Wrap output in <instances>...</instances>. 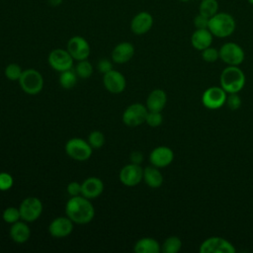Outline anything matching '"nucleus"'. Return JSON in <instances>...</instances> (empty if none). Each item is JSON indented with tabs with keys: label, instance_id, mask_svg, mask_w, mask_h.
Returning a JSON list of instances; mask_svg holds the SVG:
<instances>
[{
	"label": "nucleus",
	"instance_id": "1",
	"mask_svg": "<svg viewBox=\"0 0 253 253\" xmlns=\"http://www.w3.org/2000/svg\"><path fill=\"white\" fill-rule=\"evenodd\" d=\"M65 213L75 224H87L94 218L95 209L91 200L79 195L71 197L67 201Z\"/></svg>",
	"mask_w": 253,
	"mask_h": 253
},
{
	"label": "nucleus",
	"instance_id": "2",
	"mask_svg": "<svg viewBox=\"0 0 253 253\" xmlns=\"http://www.w3.org/2000/svg\"><path fill=\"white\" fill-rule=\"evenodd\" d=\"M245 82V74L238 66L227 65V67H225L220 73V87L227 94L240 92L244 88Z\"/></svg>",
	"mask_w": 253,
	"mask_h": 253
},
{
	"label": "nucleus",
	"instance_id": "3",
	"mask_svg": "<svg viewBox=\"0 0 253 253\" xmlns=\"http://www.w3.org/2000/svg\"><path fill=\"white\" fill-rule=\"evenodd\" d=\"M235 20L234 18L225 12L216 13L209 20L208 29L216 38H227L235 31Z\"/></svg>",
	"mask_w": 253,
	"mask_h": 253
},
{
	"label": "nucleus",
	"instance_id": "4",
	"mask_svg": "<svg viewBox=\"0 0 253 253\" xmlns=\"http://www.w3.org/2000/svg\"><path fill=\"white\" fill-rule=\"evenodd\" d=\"M19 84L21 89L28 95H37L43 88V77L40 71L29 68L23 71Z\"/></svg>",
	"mask_w": 253,
	"mask_h": 253
},
{
	"label": "nucleus",
	"instance_id": "5",
	"mask_svg": "<svg viewBox=\"0 0 253 253\" xmlns=\"http://www.w3.org/2000/svg\"><path fill=\"white\" fill-rule=\"evenodd\" d=\"M93 147L88 141L80 138L73 137L66 141L64 150L66 154L76 161H86L88 160L93 152Z\"/></svg>",
	"mask_w": 253,
	"mask_h": 253
},
{
	"label": "nucleus",
	"instance_id": "6",
	"mask_svg": "<svg viewBox=\"0 0 253 253\" xmlns=\"http://www.w3.org/2000/svg\"><path fill=\"white\" fill-rule=\"evenodd\" d=\"M219 58L226 65L239 66L245 58V52L243 48L235 42H225L218 49Z\"/></svg>",
	"mask_w": 253,
	"mask_h": 253
},
{
	"label": "nucleus",
	"instance_id": "7",
	"mask_svg": "<svg viewBox=\"0 0 253 253\" xmlns=\"http://www.w3.org/2000/svg\"><path fill=\"white\" fill-rule=\"evenodd\" d=\"M148 110L141 103H133L129 105L123 113L122 120L124 124L129 127H135L145 123Z\"/></svg>",
	"mask_w": 253,
	"mask_h": 253
},
{
	"label": "nucleus",
	"instance_id": "8",
	"mask_svg": "<svg viewBox=\"0 0 253 253\" xmlns=\"http://www.w3.org/2000/svg\"><path fill=\"white\" fill-rule=\"evenodd\" d=\"M201 253H235L236 249L231 242L219 236L205 239L199 248Z\"/></svg>",
	"mask_w": 253,
	"mask_h": 253
},
{
	"label": "nucleus",
	"instance_id": "9",
	"mask_svg": "<svg viewBox=\"0 0 253 253\" xmlns=\"http://www.w3.org/2000/svg\"><path fill=\"white\" fill-rule=\"evenodd\" d=\"M42 203L39 198L28 197L24 199L19 207L21 219L27 222L36 221L42 212Z\"/></svg>",
	"mask_w": 253,
	"mask_h": 253
},
{
	"label": "nucleus",
	"instance_id": "10",
	"mask_svg": "<svg viewBox=\"0 0 253 253\" xmlns=\"http://www.w3.org/2000/svg\"><path fill=\"white\" fill-rule=\"evenodd\" d=\"M47 62L52 69L60 73L65 70L72 69L74 59L67 49L55 48L48 53Z\"/></svg>",
	"mask_w": 253,
	"mask_h": 253
},
{
	"label": "nucleus",
	"instance_id": "11",
	"mask_svg": "<svg viewBox=\"0 0 253 253\" xmlns=\"http://www.w3.org/2000/svg\"><path fill=\"white\" fill-rule=\"evenodd\" d=\"M227 93L219 86L206 89L202 95V104L209 110H216L225 105Z\"/></svg>",
	"mask_w": 253,
	"mask_h": 253
},
{
	"label": "nucleus",
	"instance_id": "12",
	"mask_svg": "<svg viewBox=\"0 0 253 253\" xmlns=\"http://www.w3.org/2000/svg\"><path fill=\"white\" fill-rule=\"evenodd\" d=\"M66 47L73 59L77 61L87 59L91 53L89 42L81 36H74L70 38L67 42Z\"/></svg>",
	"mask_w": 253,
	"mask_h": 253
},
{
	"label": "nucleus",
	"instance_id": "13",
	"mask_svg": "<svg viewBox=\"0 0 253 253\" xmlns=\"http://www.w3.org/2000/svg\"><path fill=\"white\" fill-rule=\"evenodd\" d=\"M119 179L123 185L126 187H134L143 179V169L138 164H126L121 169Z\"/></svg>",
	"mask_w": 253,
	"mask_h": 253
},
{
	"label": "nucleus",
	"instance_id": "14",
	"mask_svg": "<svg viewBox=\"0 0 253 253\" xmlns=\"http://www.w3.org/2000/svg\"><path fill=\"white\" fill-rule=\"evenodd\" d=\"M103 84L106 90H108L110 93L120 94L126 89V81L123 73L113 69L104 74Z\"/></svg>",
	"mask_w": 253,
	"mask_h": 253
},
{
	"label": "nucleus",
	"instance_id": "15",
	"mask_svg": "<svg viewBox=\"0 0 253 253\" xmlns=\"http://www.w3.org/2000/svg\"><path fill=\"white\" fill-rule=\"evenodd\" d=\"M174 160V152L168 146H157L153 148L149 154V162L157 168L169 166Z\"/></svg>",
	"mask_w": 253,
	"mask_h": 253
},
{
	"label": "nucleus",
	"instance_id": "16",
	"mask_svg": "<svg viewBox=\"0 0 253 253\" xmlns=\"http://www.w3.org/2000/svg\"><path fill=\"white\" fill-rule=\"evenodd\" d=\"M74 222L66 215L51 220L48 225V232L54 238H63L73 231Z\"/></svg>",
	"mask_w": 253,
	"mask_h": 253
},
{
	"label": "nucleus",
	"instance_id": "17",
	"mask_svg": "<svg viewBox=\"0 0 253 253\" xmlns=\"http://www.w3.org/2000/svg\"><path fill=\"white\" fill-rule=\"evenodd\" d=\"M153 25V18L148 12L142 11L137 13L130 22V30L133 34L141 36L149 32Z\"/></svg>",
	"mask_w": 253,
	"mask_h": 253
},
{
	"label": "nucleus",
	"instance_id": "18",
	"mask_svg": "<svg viewBox=\"0 0 253 253\" xmlns=\"http://www.w3.org/2000/svg\"><path fill=\"white\" fill-rule=\"evenodd\" d=\"M104 191V183L97 177H89L81 184V195L89 200L98 198Z\"/></svg>",
	"mask_w": 253,
	"mask_h": 253
},
{
	"label": "nucleus",
	"instance_id": "19",
	"mask_svg": "<svg viewBox=\"0 0 253 253\" xmlns=\"http://www.w3.org/2000/svg\"><path fill=\"white\" fill-rule=\"evenodd\" d=\"M134 54V46L128 42L118 43L112 51V60L115 63L123 64L129 61Z\"/></svg>",
	"mask_w": 253,
	"mask_h": 253
},
{
	"label": "nucleus",
	"instance_id": "20",
	"mask_svg": "<svg viewBox=\"0 0 253 253\" xmlns=\"http://www.w3.org/2000/svg\"><path fill=\"white\" fill-rule=\"evenodd\" d=\"M167 104V94L162 89L152 90L146 98V108L148 111L161 112Z\"/></svg>",
	"mask_w": 253,
	"mask_h": 253
},
{
	"label": "nucleus",
	"instance_id": "21",
	"mask_svg": "<svg viewBox=\"0 0 253 253\" xmlns=\"http://www.w3.org/2000/svg\"><path fill=\"white\" fill-rule=\"evenodd\" d=\"M212 39L213 36L209 29H196L192 34L191 43L195 49L202 51L211 45Z\"/></svg>",
	"mask_w": 253,
	"mask_h": 253
},
{
	"label": "nucleus",
	"instance_id": "22",
	"mask_svg": "<svg viewBox=\"0 0 253 253\" xmlns=\"http://www.w3.org/2000/svg\"><path fill=\"white\" fill-rule=\"evenodd\" d=\"M10 237L13 241L16 243H25L29 240L31 236V229L27 223V221H20L11 224L10 230H9Z\"/></svg>",
	"mask_w": 253,
	"mask_h": 253
},
{
	"label": "nucleus",
	"instance_id": "23",
	"mask_svg": "<svg viewBox=\"0 0 253 253\" xmlns=\"http://www.w3.org/2000/svg\"><path fill=\"white\" fill-rule=\"evenodd\" d=\"M133 250L135 253H159L161 245L154 238L143 237L135 242Z\"/></svg>",
	"mask_w": 253,
	"mask_h": 253
},
{
	"label": "nucleus",
	"instance_id": "24",
	"mask_svg": "<svg viewBox=\"0 0 253 253\" xmlns=\"http://www.w3.org/2000/svg\"><path fill=\"white\" fill-rule=\"evenodd\" d=\"M143 180L145 184L153 189L159 188L163 184V176L159 168L151 165L143 169Z\"/></svg>",
	"mask_w": 253,
	"mask_h": 253
},
{
	"label": "nucleus",
	"instance_id": "25",
	"mask_svg": "<svg viewBox=\"0 0 253 253\" xmlns=\"http://www.w3.org/2000/svg\"><path fill=\"white\" fill-rule=\"evenodd\" d=\"M77 74L74 71V69H69V70H65L60 72L59 74V84L63 89L69 90L72 89L76 83H77Z\"/></svg>",
	"mask_w": 253,
	"mask_h": 253
},
{
	"label": "nucleus",
	"instance_id": "26",
	"mask_svg": "<svg viewBox=\"0 0 253 253\" xmlns=\"http://www.w3.org/2000/svg\"><path fill=\"white\" fill-rule=\"evenodd\" d=\"M182 248V240L178 236L167 237L161 245L163 253H178Z\"/></svg>",
	"mask_w": 253,
	"mask_h": 253
},
{
	"label": "nucleus",
	"instance_id": "27",
	"mask_svg": "<svg viewBox=\"0 0 253 253\" xmlns=\"http://www.w3.org/2000/svg\"><path fill=\"white\" fill-rule=\"evenodd\" d=\"M218 11V3L216 0H202L199 7V13L211 18L215 15Z\"/></svg>",
	"mask_w": 253,
	"mask_h": 253
},
{
	"label": "nucleus",
	"instance_id": "28",
	"mask_svg": "<svg viewBox=\"0 0 253 253\" xmlns=\"http://www.w3.org/2000/svg\"><path fill=\"white\" fill-rule=\"evenodd\" d=\"M74 71L76 72V74H77V76L79 78L87 79L93 73V66H92V64L87 59L80 60L76 64V66L74 68Z\"/></svg>",
	"mask_w": 253,
	"mask_h": 253
},
{
	"label": "nucleus",
	"instance_id": "29",
	"mask_svg": "<svg viewBox=\"0 0 253 253\" xmlns=\"http://www.w3.org/2000/svg\"><path fill=\"white\" fill-rule=\"evenodd\" d=\"M22 67L17 63H9L5 68V76L10 81H19L22 73H23Z\"/></svg>",
	"mask_w": 253,
	"mask_h": 253
},
{
	"label": "nucleus",
	"instance_id": "30",
	"mask_svg": "<svg viewBox=\"0 0 253 253\" xmlns=\"http://www.w3.org/2000/svg\"><path fill=\"white\" fill-rule=\"evenodd\" d=\"M2 218L4 219L5 222L9 224H13L20 220L21 214H20V210L15 208V207H9L4 210L2 213Z\"/></svg>",
	"mask_w": 253,
	"mask_h": 253
},
{
	"label": "nucleus",
	"instance_id": "31",
	"mask_svg": "<svg viewBox=\"0 0 253 253\" xmlns=\"http://www.w3.org/2000/svg\"><path fill=\"white\" fill-rule=\"evenodd\" d=\"M105 135L100 130H94L88 135V142L93 148H101L105 144Z\"/></svg>",
	"mask_w": 253,
	"mask_h": 253
},
{
	"label": "nucleus",
	"instance_id": "32",
	"mask_svg": "<svg viewBox=\"0 0 253 253\" xmlns=\"http://www.w3.org/2000/svg\"><path fill=\"white\" fill-rule=\"evenodd\" d=\"M163 122V116L161 112H152L148 111L145 123L151 126V127H157L159 126Z\"/></svg>",
	"mask_w": 253,
	"mask_h": 253
},
{
	"label": "nucleus",
	"instance_id": "33",
	"mask_svg": "<svg viewBox=\"0 0 253 253\" xmlns=\"http://www.w3.org/2000/svg\"><path fill=\"white\" fill-rule=\"evenodd\" d=\"M202 58L206 62L212 63V62H215L219 58V52L216 48L209 46L206 49L202 50Z\"/></svg>",
	"mask_w": 253,
	"mask_h": 253
},
{
	"label": "nucleus",
	"instance_id": "34",
	"mask_svg": "<svg viewBox=\"0 0 253 253\" xmlns=\"http://www.w3.org/2000/svg\"><path fill=\"white\" fill-rule=\"evenodd\" d=\"M241 103H242L241 102V98L239 97L238 93H230L226 97L225 105L231 111L238 110L240 108V106H241Z\"/></svg>",
	"mask_w": 253,
	"mask_h": 253
},
{
	"label": "nucleus",
	"instance_id": "35",
	"mask_svg": "<svg viewBox=\"0 0 253 253\" xmlns=\"http://www.w3.org/2000/svg\"><path fill=\"white\" fill-rule=\"evenodd\" d=\"M14 179L7 172H0V191H7L12 188Z\"/></svg>",
	"mask_w": 253,
	"mask_h": 253
},
{
	"label": "nucleus",
	"instance_id": "36",
	"mask_svg": "<svg viewBox=\"0 0 253 253\" xmlns=\"http://www.w3.org/2000/svg\"><path fill=\"white\" fill-rule=\"evenodd\" d=\"M97 69H98L101 73L105 74V73H107V72H109V71H111V70L114 69L113 62H112L111 60L107 59V58H103V59H101V60L98 61Z\"/></svg>",
	"mask_w": 253,
	"mask_h": 253
},
{
	"label": "nucleus",
	"instance_id": "37",
	"mask_svg": "<svg viewBox=\"0 0 253 253\" xmlns=\"http://www.w3.org/2000/svg\"><path fill=\"white\" fill-rule=\"evenodd\" d=\"M209 18L199 13L194 19V26L196 29H208L209 27Z\"/></svg>",
	"mask_w": 253,
	"mask_h": 253
},
{
	"label": "nucleus",
	"instance_id": "38",
	"mask_svg": "<svg viewBox=\"0 0 253 253\" xmlns=\"http://www.w3.org/2000/svg\"><path fill=\"white\" fill-rule=\"evenodd\" d=\"M66 191H67V193H68L71 197L79 196V195L81 194V184L78 183V182H76V181L70 182V183L67 185Z\"/></svg>",
	"mask_w": 253,
	"mask_h": 253
},
{
	"label": "nucleus",
	"instance_id": "39",
	"mask_svg": "<svg viewBox=\"0 0 253 253\" xmlns=\"http://www.w3.org/2000/svg\"><path fill=\"white\" fill-rule=\"evenodd\" d=\"M129 159H130V163L140 165L141 162L143 161V154H142L140 151H138V150L132 151V152L130 153Z\"/></svg>",
	"mask_w": 253,
	"mask_h": 253
},
{
	"label": "nucleus",
	"instance_id": "40",
	"mask_svg": "<svg viewBox=\"0 0 253 253\" xmlns=\"http://www.w3.org/2000/svg\"><path fill=\"white\" fill-rule=\"evenodd\" d=\"M63 0H47L48 4L55 7V6H59L61 3H62Z\"/></svg>",
	"mask_w": 253,
	"mask_h": 253
},
{
	"label": "nucleus",
	"instance_id": "41",
	"mask_svg": "<svg viewBox=\"0 0 253 253\" xmlns=\"http://www.w3.org/2000/svg\"><path fill=\"white\" fill-rule=\"evenodd\" d=\"M248 2H249L250 4H252V5H253V0H248Z\"/></svg>",
	"mask_w": 253,
	"mask_h": 253
},
{
	"label": "nucleus",
	"instance_id": "42",
	"mask_svg": "<svg viewBox=\"0 0 253 253\" xmlns=\"http://www.w3.org/2000/svg\"><path fill=\"white\" fill-rule=\"evenodd\" d=\"M180 1H182V2H187V1H190V0H180Z\"/></svg>",
	"mask_w": 253,
	"mask_h": 253
}]
</instances>
